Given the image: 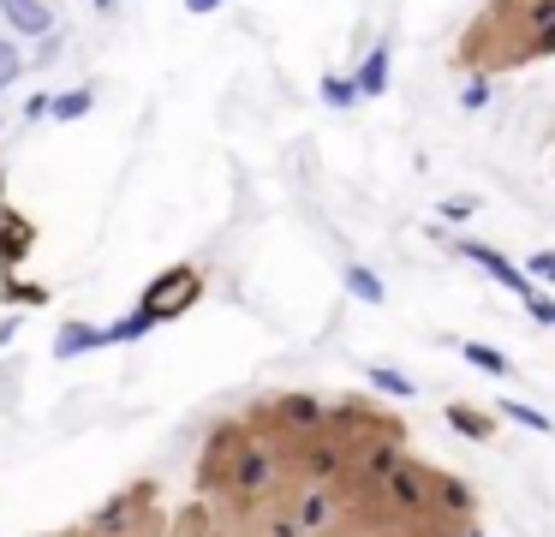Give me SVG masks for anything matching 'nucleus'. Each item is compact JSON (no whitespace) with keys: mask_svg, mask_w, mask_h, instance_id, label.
I'll return each instance as SVG.
<instances>
[{"mask_svg":"<svg viewBox=\"0 0 555 537\" xmlns=\"http://www.w3.org/2000/svg\"><path fill=\"white\" fill-rule=\"evenodd\" d=\"M507 418H514V424H526V430H543V436H550V418L543 412H531V406H502Z\"/></svg>","mask_w":555,"mask_h":537,"instance_id":"obj_13","label":"nucleus"},{"mask_svg":"<svg viewBox=\"0 0 555 537\" xmlns=\"http://www.w3.org/2000/svg\"><path fill=\"white\" fill-rule=\"evenodd\" d=\"M197 293H204V281H197V269H168L156 286H150L144 298H138V322H162V317H180L185 305H197Z\"/></svg>","mask_w":555,"mask_h":537,"instance_id":"obj_1","label":"nucleus"},{"mask_svg":"<svg viewBox=\"0 0 555 537\" xmlns=\"http://www.w3.org/2000/svg\"><path fill=\"white\" fill-rule=\"evenodd\" d=\"M454 257H466V263H478L483 274H495V281L507 286V293H519V298H531L538 286H531V274L526 269H514V263L502 257V251H490V245H478V239H460L454 245Z\"/></svg>","mask_w":555,"mask_h":537,"instance_id":"obj_2","label":"nucleus"},{"mask_svg":"<svg viewBox=\"0 0 555 537\" xmlns=\"http://www.w3.org/2000/svg\"><path fill=\"white\" fill-rule=\"evenodd\" d=\"M347 286L364 298V305H383V281H376V274L364 269V263H352V269H347Z\"/></svg>","mask_w":555,"mask_h":537,"instance_id":"obj_8","label":"nucleus"},{"mask_svg":"<svg viewBox=\"0 0 555 537\" xmlns=\"http://www.w3.org/2000/svg\"><path fill=\"white\" fill-rule=\"evenodd\" d=\"M526 274H531V281H550V286H555V251H538V257H526Z\"/></svg>","mask_w":555,"mask_h":537,"instance_id":"obj_12","label":"nucleus"},{"mask_svg":"<svg viewBox=\"0 0 555 537\" xmlns=\"http://www.w3.org/2000/svg\"><path fill=\"white\" fill-rule=\"evenodd\" d=\"M0 12H7V24H13L18 36H49L54 30V12L42 7V0H0Z\"/></svg>","mask_w":555,"mask_h":537,"instance_id":"obj_3","label":"nucleus"},{"mask_svg":"<svg viewBox=\"0 0 555 537\" xmlns=\"http://www.w3.org/2000/svg\"><path fill=\"white\" fill-rule=\"evenodd\" d=\"M323 102H328V107H352V102H364L359 78H323Z\"/></svg>","mask_w":555,"mask_h":537,"instance_id":"obj_7","label":"nucleus"},{"mask_svg":"<svg viewBox=\"0 0 555 537\" xmlns=\"http://www.w3.org/2000/svg\"><path fill=\"white\" fill-rule=\"evenodd\" d=\"M0 66H18V54H13V42L0 36Z\"/></svg>","mask_w":555,"mask_h":537,"instance_id":"obj_16","label":"nucleus"},{"mask_svg":"<svg viewBox=\"0 0 555 537\" xmlns=\"http://www.w3.org/2000/svg\"><path fill=\"white\" fill-rule=\"evenodd\" d=\"M96 107V90H66V95H54V119H78V114H90Z\"/></svg>","mask_w":555,"mask_h":537,"instance_id":"obj_6","label":"nucleus"},{"mask_svg":"<svg viewBox=\"0 0 555 537\" xmlns=\"http://www.w3.org/2000/svg\"><path fill=\"white\" fill-rule=\"evenodd\" d=\"M61 353H85V346H108V329H85V322H66L61 329Z\"/></svg>","mask_w":555,"mask_h":537,"instance_id":"obj_5","label":"nucleus"},{"mask_svg":"<svg viewBox=\"0 0 555 537\" xmlns=\"http://www.w3.org/2000/svg\"><path fill=\"white\" fill-rule=\"evenodd\" d=\"M185 7H192V12H216L221 0H185Z\"/></svg>","mask_w":555,"mask_h":537,"instance_id":"obj_17","label":"nucleus"},{"mask_svg":"<svg viewBox=\"0 0 555 537\" xmlns=\"http://www.w3.org/2000/svg\"><path fill=\"white\" fill-rule=\"evenodd\" d=\"M371 382H376V388H383V394H400V400H406V394H412V382L400 376V370H371Z\"/></svg>","mask_w":555,"mask_h":537,"instance_id":"obj_11","label":"nucleus"},{"mask_svg":"<svg viewBox=\"0 0 555 537\" xmlns=\"http://www.w3.org/2000/svg\"><path fill=\"white\" fill-rule=\"evenodd\" d=\"M448 418H454V424L466 430V436H490V418H478V412H460V406H454Z\"/></svg>","mask_w":555,"mask_h":537,"instance_id":"obj_14","label":"nucleus"},{"mask_svg":"<svg viewBox=\"0 0 555 537\" xmlns=\"http://www.w3.org/2000/svg\"><path fill=\"white\" fill-rule=\"evenodd\" d=\"M388 60H395V42L383 36V42L364 54V66H359V90H364V95H383V90H388Z\"/></svg>","mask_w":555,"mask_h":537,"instance_id":"obj_4","label":"nucleus"},{"mask_svg":"<svg viewBox=\"0 0 555 537\" xmlns=\"http://www.w3.org/2000/svg\"><path fill=\"white\" fill-rule=\"evenodd\" d=\"M526 305H531V317H538V322H550V329H555V298L550 293H531Z\"/></svg>","mask_w":555,"mask_h":537,"instance_id":"obj_15","label":"nucleus"},{"mask_svg":"<svg viewBox=\"0 0 555 537\" xmlns=\"http://www.w3.org/2000/svg\"><path fill=\"white\" fill-rule=\"evenodd\" d=\"M460 353H466V358H472V365H478V370H490V376H507V358L495 353V346H483V341H466V346H460Z\"/></svg>","mask_w":555,"mask_h":537,"instance_id":"obj_9","label":"nucleus"},{"mask_svg":"<svg viewBox=\"0 0 555 537\" xmlns=\"http://www.w3.org/2000/svg\"><path fill=\"white\" fill-rule=\"evenodd\" d=\"M466 215H478V197H472V191H454V197H442V221H466Z\"/></svg>","mask_w":555,"mask_h":537,"instance_id":"obj_10","label":"nucleus"}]
</instances>
